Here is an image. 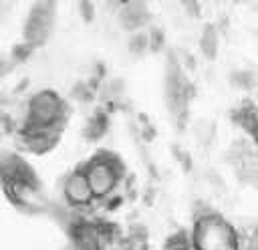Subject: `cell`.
I'll return each mask as SVG.
<instances>
[{
  "label": "cell",
  "mask_w": 258,
  "mask_h": 250,
  "mask_svg": "<svg viewBox=\"0 0 258 250\" xmlns=\"http://www.w3.org/2000/svg\"><path fill=\"white\" fill-rule=\"evenodd\" d=\"M121 161L111 155V153H99L95 155L87 167H85V175L93 188V194L103 198L107 196L115 185H117V179L121 175Z\"/></svg>",
  "instance_id": "obj_3"
},
{
  "label": "cell",
  "mask_w": 258,
  "mask_h": 250,
  "mask_svg": "<svg viewBox=\"0 0 258 250\" xmlns=\"http://www.w3.org/2000/svg\"><path fill=\"white\" fill-rule=\"evenodd\" d=\"M194 246L198 250H238V240L234 236V230L224 220H220L218 216H210L196 222Z\"/></svg>",
  "instance_id": "obj_1"
},
{
  "label": "cell",
  "mask_w": 258,
  "mask_h": 250,
  "mask_svg": "<svg viewBox=\"0 0 258 250\" xmlns=\"http://www.w3.org/2000/svg\"><path fill=\"white\" fill-rule=\"evenodd\" d=\"M232 83H234L236 87L250 89V87H254V83H256V75H254L252 71H248V69H238V71L232 73Z\"/></svg>",
  "instance_id": "obj_13"
},
{
  "label": "cell",
  "mask_w": 258,
  "mask_h": 250,
  "mask_svg": "<svg viewBox=\"0 0 258 250\" xmlns=\"http://www.w3.org/2000/svg\"><path fill=\"white\" fill-rule=\"evenodd\" d=\"M123 91H125V87H123V81L121 79H111L105 85H101V97L105 101H117V99H121Z\"/></svg>",
  "instance_id": "obj_12"
},
{
  "label": "cell",
  "mask_w": 258,
  "mask_h": 250,
  "mask_svg": "<svg viewBox=\"0 0 258 250\" xmlns=\"http://www.w3.org/2000/svg\"><path fill=\"white\" fill-rule=\"evenodd\" d=\"M189 246H191V240L183 232L171 234L167 238V242H165V250H189Z\"/></svg>",
  "instance_id": "obj_14"
},
{
  "label": "cell",
  "mask_w": 258,
  "mask_h": 250,
  "mask_svg": "<svg viewBox=\"0 0 258 250\" xmlns=\"http://www.w3.org/2000/svg\"><path fill=\"white\" fill-rule=\"evenodd\" d=\"M52 18H54V8L48 2H40L36 4L26 20L24 26V36L30 44H40L46 40L50 28H52Z\"/></svg>",
  "instance_id": "obj_4"
},
{
  "label": "cell",
  "mask_w": 258,
  "mask_h": 250,
  "mask_svg": "<svg viewBox=\"0 0 258 250\" xmlns=\"http://www.w3.org/2000/svg\"><path fill=\"white\" fill-rule=\"evenodd\" d=\"M149 48V36L147 34H133L131 38H129V50L133 52V54H143L145 50Z\"/></svg>",
  "instance_id": "obj_16"
},
{
  "label": "cell",
  "mask_w": 258,
  "mask_h": 250,
  "mask_svg": "<svg viewBox=\"0 0 258 250\" xmlns=\"http://www.w3.org/2000/svg\"><path fill=\"white\" fill-rule=\"evenodd\" d=\"M8 192L12 196V200L22 206L24 210H42L44 208V198L38 190V185L32 183H8Z\"/></svg>",
  "instance_id": "obj_7"
},
{
  "label": "cell",
  "mask_w": 258,
  "mask_h": 250,
  "mask_svg": "<svg viewBox=\"0 0 258 250\" xmlns=\"http://www.w3.org/2000/svg\"><path fill=\"white\" fill-rule=\"evenodd\" d=\"M147 18H149V12L143 2H127L119 10V24L129 32L141 28Z\"/></svg>",
  "instance_id": "obj_8"
},
{
  "label": "cell",
  "mask_w": 258,
  "mask_h": 250,
  "mask_svg": "<svg viewBox=\"0 0 258 250\" xmlns=\"http://www.w3.org/2000/svg\"><path fill=\"white\" fill-rule=\"evenodd\" d=\"M200 50H202L208 58L216 56V50H218V32H216L214 26H206V28L202 30V36H200Z\"/></svg>",
  "instance_id": "obj_10"
},
{
  "label": "cell",
  "mask_w": 258,
  "mask_h": 250,
  "mask_svg": "<svg viewBox=\"0 0 258 250\" xmlns=\"http://www.w3.org/2000/svg\"><path fill=\"white\" fill-rule=\"evenodd\" d=\"M93 188L85 175V171H73L64 179V198L73 206H87L93 200Z\"/></svg>",
  "instance_id": "obj_5"
},
{
  "label": "cell",
  "mask_w": 258,
  "mask_h": 250,
  "mask_svg": "<svg viewBox=\"0 0 258 250\" xmlns=\"http://www.w3.org/2000/svg\"><path fill=\"white\" fill-rule=\"evenodd\" d=\"M58 139V127H26L22 131V145L34 153H44L48 151Z\"/></svg>",
  "instance_id": "obj_6"
},
{
  "label": "cell",
  "mask_w": 258,
  "mask_h": 250,
  "mask_svg": "<svg viewBox=\"0 0 258 250\" xmlns=\"http://www.w3.org/2000/svg\"><path fill=\"white\" fill-rule=\"evenodd\" d=\"M105 129H107V121H105V117L103 115H93L89 121H87V125H85V135H87V139H99L103 133H105Z\"/></svg>",
  "instance_id": "obj_11"
},
{
  "label": "cell",
  "mask_w": 258,
  "mask_h": 250,
  "mask_svg": "<svg viewBox=\"0 0 258 250\" xmlns=\"http://www.w3.org/2000/svg\"><path fill=\"white\" fill-rule=\"evenodd\" d=\"M238 250H258V234L248 236V238L238 246Z\"/></svg>",
  "instance_id": "obj_18"
},
{
  "label": "cell",
  "mask_w": 258,
  "mask_h": 250,
  "mask_svg": "<svg viewBox=\"0 0 258 250\" xmlns=\"http://www.w3.org/2000/svg\"><path fill=\"white\" fill-rule=\"evenodd\" d=\"M236 121L242 125V129H244L250 137L258 139V109H256L254 105H250V103L242 105L240 111L236 113Z\"/></svg>",
  "instance_id": "obj_9"
},
{
  "label": "cell",
  "mask_w": 258,
  "mask_h": 250,
  "mask_svg": "<svg viewBox=\"0 0 258 250\" xmlns=\"http://www.w3.org/2000/svg\"><path fill=\"white\" fill-rule=\"evenodd\" d=\"M73 95H75L79 101H89V99L93 97V91H91L85 83H79V85L73 89Z\"/></svg>",
  "instance_id": "obj_17"
},
{
  "label": "cell",
  "mask_w": 258,
  "mask_h": 250,
  "mask_svg": "<svg viewBox=\"0 0 258 250\" xmlns=\"http://www.w3.org/2000/svg\"><path fill=\"white\" fill-rule=\"evenodd\" d=\"M194 135L200 143H210L214 139V125L208 123V121H200L196 127H194Z\"/></svg>",
  "instance_id": "obj_15"
},
{
  "label": "cell",
  "mask_w": 258,
  "mask_h": 250,
  "mask_svg": "<svg viewBox=\"0 0 258 250\" xmlns=\"http://www.w3.org/2000/svg\"><path fill=\"white\" fill-rule=\"evenodd\" d=\"M64 115V105L58 99V95L50 91H40L36 93L26 109V127H60Z\"/></svg>",
  "instance_id": "obj_2"
}]
</instances>
